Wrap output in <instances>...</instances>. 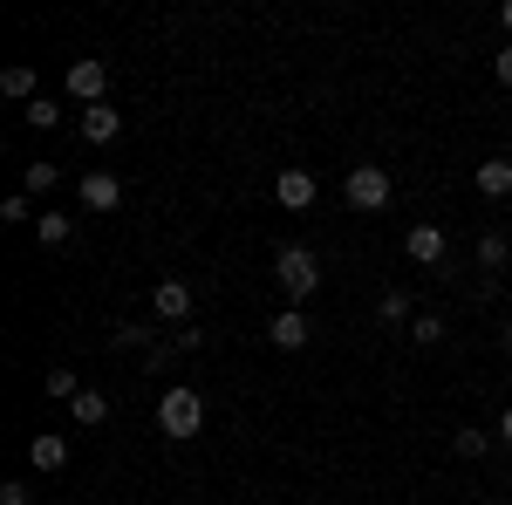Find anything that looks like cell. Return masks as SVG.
Listing matches in <instances>:
<instances>
[{"mask_svg":"<svg viewBox=\"0 0 512 505\" xmlns=\"http://www.w3.org/2000/svg\"><path fill=\"white\" fill-rule=\"evenodd\" d=\"M0 505H35V492H28L21 478H7V485H0Z\"/></svg>","mask_w":512,"mask_h":505,"instance_id":"cell-27","label":"cell"},{"mask_svg":"<svg viewBox=\"0 0 512 505\" xmlns=\"http://www.w3.org/2000/svg\"><path fill=\"white\" fill-rule=\"evenodd\" d=\"M62 89L76 96V110L103 103V89H110V69H103V55H76V62H69V76H62Z\"/></svg>","mask_w":512,"mask_h":505,"instance_id":"cell-5","label":"cell"},{"mask_svg":"<svg viewBox=\"0 0 512 505\" xmlns=\"http://www.w3.org/2000/svg\"><path fill=\"white\" fill-rule=\"evenodd\" d=\"M403 335H410V342H417V349H437V342H444V314L417 308V321H410V328H403Z\"/></svg>","mask_w":512,"mask_h":505,"instance_id":"cell-17","label":"cell"},{"mask_svg":"<svg viewBox=\"0 0 512 505\" xmlns=\"http://www.w3.org/2000/svg\"><path fill=\"white\" fill-rule=\"evenodd\" d=\"M499 444H512V403L499 410Z\"/></svg>","mask_w":512,"mask_h":505,"instance_id":"cell-29","label":"cell"},{"mask_svg":"<svg viewBox=\"0 0 512 505\" xmlns=\"http://www.w3.org/2000/svg\"><path fill=\"white\" fill-rule=\"evenodd\" d=\"M69 417H76L82 430H96V424H110V396L103 389H82L76 403H69Z\"/></svg>","mask_w":512,"mask_h":505,"instance_id":"cell-14","label":"cell"},{"mask_svg":"<svg viewBox=\"0 0 512 505\" xmlns=\"http://www.w3.org/2000/svg\"><path fill=\"white\" fill-rule=\"evenodd\" d=\"M198 308V294H192V280H178V273H164L158 287H151V321H171V328H185Z\"/></svg>","mask_w":512,"mask_h":505,"instance_id":"cell-4","label":"cell"},{"mask_svg":"<svg viewBox=\"0 0 512 505\" xmlns=\"http://www.w3.org/2000/svg\"><path fill=\"white\" fill-rule=\"evenodd\" d=\"M76 130L89 151H110L123 137V110H110V103H89V110H76Z\"/></svg>","mask_w":512,"mask_h":505,"instance_id":"cell-8","label":"cell"},{"mask_svg":"<svg viewBox=\"0 0 512 505\" xmlns=\"http://www.w3.org/2000/svg\"><path fill=\"white\" fill-rule=\"evenodd\" d=\"M342 198H349V212H369V219H376V212H383V205L396 198V178L383 171V164H349V178H342Z\"/></svg>","mask_w":512,"mask_h":505,"instance_id":"cell-3","label":"cell"},{"mask_svg":"<svg viewBox=\"0 0 512 505\" xmlns=\"http://www.w3.org/2000/svg\"><path fill=\"white\" fill-rule=\"evenodd\" d=\"M0 219H7V226H28V219H35V205H28V192L0 198Z\"/></svg>","mask_w":512,"mask_h":505,"instance_id":"cell-24","label":"cell"},{"mask_svg":"<svg viewBox=\"0 0 512 505\" xmlns=\"http://www.w3.org/2000/svg\"><path fill=\"white\" fill-rule=\"evenodd\" d=\"M21 123H28V130H55V123H62V110H55L48 96H35V103L21 110Z\"/></svg>","mask_w":512,"mask_h":505,"instance_id":"cell-22","label":"cell"},{"mask_svg":"<svg viewBox=\"0 0 512 505\" xmlns=\"http://www.w3.org/2000/svg\"><path fill=\"white\" fill-rule=\"evenodd\" d=\"M499 21H506V35H512V0H506V7H499Z\"/></svg>","mask_w":512,"mask_h":505,"instance_id":"cell-30","label":"cell"},{"mask_svg":"<svg viewBox=\"0 0 512 505\" xmlns=\"http://www.w3.org/2000/svg\"><path fill=\"white\" fill-rule=\"evenodd\" d=\"M55 178H62L55 164H28V178H21V192H28V198H41V192H55Z\"/></svg>","mask_w":512,"mask_h":505,"instance_id":"cell-23","label":"cell"},{"mask_svg":"<svg viewBox=\"0 0 512 505\" xmlns=\"http://www.w3.org/2000/svg\"><path fill=\"white\" fill-rule=\"evenodd\" d=\"M35 233H41V246H69L76 219H69V212H41V219H35Z\"/></svg>","mask_w":512,"mask_h":505,"instance_id":"cell-20","label":"cell"},{"mask_svg":"<svg viewBox=\"0 0 512 505\" xmlns=\"http://www.w3.org/2000/svg\"><path fill=\"white\" fill-rule=\"evenodd\" d=\"M117 349H144V355H151V349H158V328H144V321H123V328H117Z\"/></svg>","mask_w":512,"mask_h":505,"instance_id":"cell-21","label":"cell"},{"mask_svg":"<svg viewBox=\"0 0 512 505\" xmlns=\"http://www.w3.org/2000/svg\"><path fill=\"white\" fill-rule=\"evenodd\" d=\"M82 212H96V219H110V212H117L123 205V178L117 171H103V164H96V171H82Z\"/></svg>","mask_w":512,"mask_h":505,"instance_id":"cell-6","label":"cell"},{"mask_svg":"<svg viewBox=\"0 0 512 505\" xmlns=\"http://www.w3.org/2000/svg\"><path fill=\"white\" fill-rule=\"evenodd\" d=\"M171 362H178V349H171V342H158V349L144 355V369H151V376H164V369H171Z\"/></svg>","mask_w":512,"mask_h":505,"instance_id":"cell-26","label":"cell"},{"mask_svg":"<svg viewBox=\"0 0 512 505\" xmlns=\"http://www.w3.org/2000/svg\"><path fill=\"white\" fill-rule=\"evenodd\" d=\"M274 280H280V294H287V308H308L315 287H321L315 246H280V253H274Z\"/></svg>","mask_w":512,"mask_h":505,"instance_id":"cell-1","label":"cell"},{"mask_svg":"<svg viewBox=\"0 0 512 505\" xmlns=\"http://www.w3.org/2000/svg\"><path fill=\"white\" fill-rule=\"evenodd\" d=\"M492 76H499V82H506V89H512V41H506V48H499V55H492Z\"/></svg>","mask_w":512,"mask_h":505,"instance_id":"cell-28","label":"cell"},{"mask_svg":"<svg viewBox=\"0 0 512 505\" xmlns=\"http://www.w3.org/2000/svg\"><path fill=\"white\" fill-rule=\"evenodd\" d=\"M506 355H512V321H506Z\"/></svg>","mask_w":512,"mask_h":505,"instance_id":"cell-31","label":"cell"},{"mask_svg":"<svg viewBox=\"0 0 512 505\" xmlns=\"http://www.w3.org/2000/svg\"><path fill=\"white\" fill-rule=\"evenodd\" d=\"M492 444H499V430H478V424H465L458 437H451L458 458H492Z\"/></svg>","mask_w":512,"mask_h":505,"instance_id":"cell-16","label":"cell"},{"mask_svg":"<svg viewBox=\"0 0 512 505\" xmlns=\"http://www.w3.org/2000/svg\"><path fill=\"white\" fill-rule=\"evenodd\" d=\"M0 96H14V103L28 110V103L41 96V76L28 69V62H7V69H0Z\"/></svg>","mask_w":512,"mask_h":505,"instance_id":"cell-13","label":"cell"},{"mask_svg":"<svg viewBox=\"0 0 512 505\" xmlns=\"http://www.w3.org/2000/svg\"><path fill=\"white\" fill-rule=\"evenodd\" d=\"M478 198H492V205L512 198V157H485L478 164Z\"/></svg>","mask_w":512,"mask_h":505,"instance_id":"cell-12","label":"cell"},{"mask_svg":"<svg viewBox=\"0 0 512 505\" xmlns=\"http://www.w3.org/2000/svg\"><path fill=\"white\" fill-rule=\"evenodd\" d=\"M158 430L164 437H198L205 430V389L198 383H171L158 396Z\"/></svg>","mask_w":512,"mask_h":505,"instance_id":"cell-2","label":"cell"},{"mask_svg":"<svg viewBox=\"0 0 512 505\" xmlns=\"http://www.w3.org/2000/svg\"><path fill=\"white\" fill-rule=\"evenodd\" d=\"M41 396H55V403H76V396H82V376H76V369H48V376H41Z\"/></svg>","mask_w":512,"mask_h":505,"instance_id":"cell-18","label":"cell"},{"mask_svg":"<svg viewBox=\"0 0 512 505\" xmlns=\"http://www.w3.org/2000/svg\"><path fill=\"white\" fill-rule=\"evenodd\" d=\"M28 465H35V471H62V465H69V437H62V430L28 437Z\"/></svg>","mask_w":512,"mask_h":505,"instance_id":"cell-11","label":"cell"},{"mask_svg":"<svg viewBox=\"0 0 512 505\" xmlns=\"http://www.w3.org/2000/svg\"><path fill=\"white\" fill-rule=\"evenodd\" d=\"M506 301H512V280H506Z\"/></svg>","mask_w":512,"mask_h":505,"instance_id":"cell-32","label":"cell"},{"mask_svg":"<svg viewBox=\"0 0 512 505\" xmlns=\"http://www.w3.org/2000/svg\"><path fill=\"white\" fill-rule=\"evenodd\" d=\"M376 321H383V328H410V321H417V308H410V294H403V287H390V294L376 301Z\"/></svg>","mask_w":512,"mask_h":505,"instance_id":"cell-15","label":"cell"},{"mask_svg":"<svg viewBox=\"0 0 512 505\" xmlns=\"http://www.w3.org/2000/svg\"><path fill=\"white\" fill-rule=\"evenodd\" d=\"M403 253H410V267H444L451 239H444V226H431V219H417V226L403 233Z\"/></svg>","mask_w":512,"mask_h":505,"instance_id":"cell-9","label":"cell"},{"mask_svg":"<svg viewBox=\"0 0 512 505\" xmlns=\"http://www.w3.org/2000/svg\"><path fill=\"white\" fill-rule=\"evenodd\" d=\"M506 260H512V239H506V233H478V267L499 273Z\"/></svg>","mask_w":512,"mask_h":505,"instance_id":"cell-19","label":"cell"},{"mask_svg":"<svg viewBox=\"0 0 512 505\" xmlns=\"http://www.w3.org/2000/svg\"><path fill=\"white\" fill-rule=\"evenodd\" d=\"M274 198H280V212H308V205L321 198V178L308 171V164H287V171L274 178Z\"/></svg>","mask_w":512,"mask_h":505,"instance_id":"cell-7","label":"cell"},{"mask_svg":"<svg viewBox=\"0 0 512 505\" xmlns=\"http://www.w3.org/2000/svg\"><path fill=\"white\" fill-rule=\"evenodd\" d=\"M171 349H178V355H198V349H205V328H178V335H171Z\"/></svg>","mask_w":512,"mask_h":505,"instance_id":"cell-25","label":"cell"},{"mask_svg":"<svg viewBox=\"0 0 512 505\" xmlns=\"http://www.w3.org/2000/svg\"><path fill=\"white\" fill-rule=\"evenodd\" d=\"M267 342H274V349H308V342H315V321H308V308H280L274 321H267Z\"/></svg>","mask_w":512,"mask_h":505,"instance_id":"cell-10","label":"cell"}]
</instances>
